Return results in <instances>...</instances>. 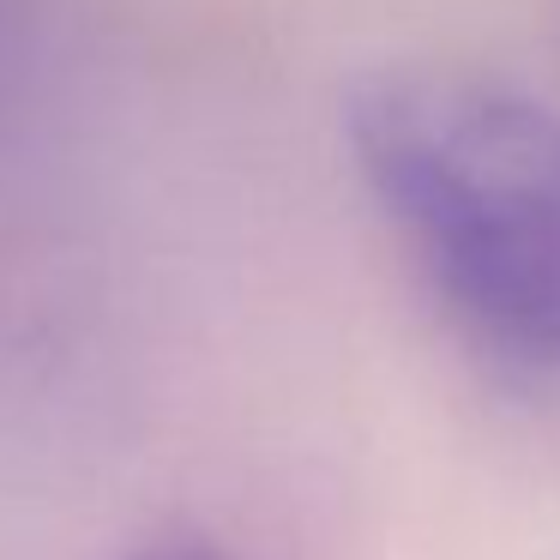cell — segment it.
I'll list each match as a JSON object with an SVG mask.
<instances>
[{"label": "cell", "mask_w": 560, "mask_h": 560, "mask_svg": "<svg viewBox=\"0 0 560 560\" xmlns=\"http://www.w3.org/2000/svg\"><path fill=\"white\" fill-rule=\"evenodd\" d=\"M7 13H13V0H0V19H7Z\"/></svg>", "instance_id": "obj_3"}, {"label": "cell", "mask_w": 560, "mask_h": 560, "mask_svg": "<svg viewBox=\"0 0 560 560\" xmlns=\"http://www.w3.org/2000/svg\"><path fill=\"white\" fill-rule=\"evenodd\" d=\"M343 151L434 307L512 380H560V109L470 61H392Z\"/></svg>", "instance_id": "obj_1"}, {"label": "cell", "mask_w": 560, "mask_h": 560, "mask_svg": "<svg viewBox=\"0 0 560 560\" xmlns=\"http://www.w3.org/2000/svg\"><path fill=\"white\" fill-rule=\"evenodd\" d=\"M121 560H242V555L211 542V536H151V542H139Z\"/></svg>", "instance_id": "obj_2"}]
</instances>
